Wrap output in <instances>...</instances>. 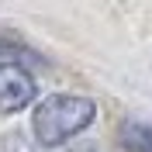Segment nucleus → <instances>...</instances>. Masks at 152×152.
I'll list each match as a JSON object with an SVG mask.
<instances>
[{
    "mask_svg": "<svg viewBox=\"0 0 152 152\" xmlns=\"http://www.w3.org/2000/svg\"><path fill=\"white\" fill-rule=\"evenodd\" d=\"M97 118V104L90 97H76V94H52L35 107V138L42 145H62L69 138L90 128V121Z\"/></svg>",
    "mask_w": 152,
    "mask_h": 152,
    "instance_id": "f257e3e1",
    "label": "nucleus"
},
{
    "mask_svg": "<svg viewBox=\"0 0 152 152\" xmlns=\"http://www.w3.org/2000/svg\"><path fill=\"white\" fill-rule=\"evenodd\" d=\"M35 94H38L35 76L24 66L10 62V59H0V111L4 114L21 111V107H28L35 100Z\"/></svg>",
    "mask_w": 152,
    "mask_h": 152,
    "instance_id": "f03ea898",
    "label": "nucleus"
},
{
    "mask_svg": "<svg viewBox=\"0 0 152 152\" xmlns=\"http://www.w3.org/2000/svg\"><path fill=\"white\" fill-rule=\"evenodd\" d=\"M121 142L128 152H152V128L149 124H124Z\"/></svg>",
    "mask_w": 152,
    "mask_h": 152,
    "instance_id": "7ed1b4c3",
    "label": "nucleus"
},
{
    "mask_svg": "<svg viewBox=\"0 0 152 152\" xmlns=\"http://www.w3.org/2000/svg\"><path fill=\"white\" fill-rule=\"evenodd\" d=\"M0 59H4V45H0Z\"/></svg>",
    "mask_w": 152,
    "mask_h": 152,
    "instance_id": "20e7f679",
    "label": "nucleus"
}]
</instances>
